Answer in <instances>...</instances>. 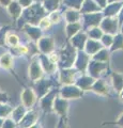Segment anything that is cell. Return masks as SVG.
I'll return each mask as SVG.
<instances>
[{
	"instance_id": "277c9868",
	"label": "cell",
	"mask_w": 123,
	"mask_h": 128,
	"mask_svg": "<svg viewBox=\"0 0 123 128\" xmlns=\"http://www.w3.org/2000/svg\"><path fill=\"white\" fill-rule=\"evenodd\" d=\"M5 41H6V44L7 45L11 46L12 48L16 47L17 45H19V38L16 34L12 33V32H9L7 33V35L5 36Z\"/></svg>"
},
{
	"instance_id": "3957f363",
	"label": "cell",
	"mask_w": 123,
	"mask_h": 128,
	"mask_svg": "<svg viewBox=\"0 0 123 128\" xmlns=\"http://www.w3.org/2000/svg\"><path fill=\"white\" fill-rule=\"evenodd\" d=\"M0 66L5 70H11L12 67H13V59H12V56L9 54L1 56V58H0Z\"/></svg>"
},
{
	"instance_id": "52a82bcc",
	"label": "cell",
	"mask_w": 123,
	"mask_h": 128,
	"mask_svg": "<svg viewBox=\"0 0 123 128\" xmlns=\"http://www.w3.org/2000/svg\"><path fill=\"white\" fill-rule=\"evenodd\" d=\"M31 1H32V0H19V4H21V6L23 8H25V6H28L30 3H31Z\"/></svg>"
},
{
	"instance_id": "9c48e42d",
	"label": "cell",
	"mask_w": 123,
	"mask_h": 128,
	"mask_svg": "<svg viewBox=\"0 0 123 128\" xmlns=\"http://www.w3.org/2000/svg\"><path fill=\"white\" fill-rule=\"evenodd\" d=\"M12 2V0H0V6H8Z\"/></svg>"
},
{
	"instance_id": "5b68a950",
	"label": "cell",
	"mask_w": 123,
	"mask_h": 128,
	"mask_svg": "<svg viewBox=\"0 0 123 128\" xmlns=\"http://www.w3.org/2000/svg\"><path fill=\"white\" fill-rule=\"evenodd\" d=\"M50 24H51V22H50L49 17H44L41 22H39V27L41 28V29L44 30V29H47V28H49Z\"/></svg>"
},
{
	"instance_id": "7a4b0ae2",
	"label": "cell",
	"mask_w": 123,
	"mask_h": 128,
	"mask_svg": "<svg viewBox=\"0 0 123 128\" xmlns=\"http://www.w3.org/2000/svg\"><path fill=\"white\" fill-rule=\"evenodd\" d=\"M7 8H8V11H9L10 15L14 19H17L19 16H21V14H22V6H21L19 3L12 1Z\"/></svg>"
},
{
	"instance_id": "8992f818",
	"label": "cell",
	"mask_w": 123,
	"mask_h": 128,
	"mask_svg": "<svg viewBox=\"0 0 123 128\" xmlns=\"http://www.w3.org/2000/svg\"><path fill=\"white\" fill-rule=\"evenodd\" d=\"M49 19H50V22H59L60 16L58 15V13L54 12V13H51V15L49 16Z\"/></svg>"
},
{
	"instance_id": "ba28073f",
	"label": "cell",
	"mask_w": 123,
	"mask_h": 128,
	"mask_svg": "<svg viewBox=\"0 0 123 128\" xmlns=\"http://www.w3.org/2000/svg\"><path fill=\"white\" fill-rule=\"evenodd\" d=\"M49 60H50L51 63H56V62L58 61V56L55 54H53L51 56H49Z\"/></svg>"
},
{
	"instance_id": "6da1fadb",
	"label": "cell",
	"mask_w": 123,
	"mask_h": 128,
	"mask_svg": "<svg viewBox=\"0 0 123 128\" xmlns=\"http://www.w3.org/2000/svg\"><path fill=\"white\" fill-rule=\"evenodd\" d=\"M22 100L25 107H31L35 102V95L31 90L25 89L22 94Z\"/></svg>"
}]
</instances>
